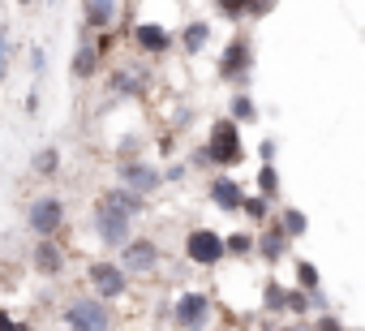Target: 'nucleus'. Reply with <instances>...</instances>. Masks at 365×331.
<instances>
[{"label":"nucleus","mask_w":365,"mask_h":331,"mask_svg":"<svg viewBox=\"0 0 365 331\" xmlns=\"http://www.w3.org/2000/svg\"><path fill=\"white\" fill-rule=\"evenodd\" d=\"M211 203H215L220 211H241L245 190H241L232 177H215V181H211Z\"/></svg>","instance_id":"obj_16"},{"label":"nucleus","mask_w":365,"mask_h":331,"mask_svg":"<svg viewBox=\"0 0 365 331\" xmlns=\"http://www.w3.org/2000/svg\"><path fill=\"white\" fill-rule=\"evenodd\" d=\"M271 5H275V0H245V14H250V18H262Z\"/></svg>","instance_id":"obj_33"},{"label":"nucleus","mask_w":365,"mask_h":331,"mask_svg":"<svg viewBox=\"0 0 365 331\" xmlns=\"http://www.w3.org/2000/svg\"><path fill=\"white\" fill-rule=\"evenodd\" d=\"M207 163H220V168H237V163L245 159V142H241V125L237 121H215L211 133H207Z\"/></svg>","instance_id":"obj_2"},{"label":"nucleus","mask_w":365,"mask_h":331,"mask_svg":"<svg viewBox=\"0 0 365 331\" xmlns=\"http://www.w3.org/2000/svg\"><path fill=\"white\" fill-rule=\"evenodd\" d=\"M86 284H91V292H95L99 301H120V297L129 292V275H125L120 263H112V258H95V263L86 267Z\"/></svg>","instance_id":"obj_4"},{"label":"nucleus","mask_w":365,"mask_h":331,"mask_svg":"<svg viewBox=\"0 0 365 331\" xmlns=\"http://www.w3.org/2000/svg\"><path fill=\"white\" fill-rule=\"evenodd\" d=\"M65 198H56V194H39L31 207H26V228L35 233V237H56L61 228H65Z\"/></svg>","instance_id":"obj_5"},{"label":"nucleus","mask_w":365,"mask_h":331,"mask_svg":"<svg viewBox=\"0 0 365 331\" xmlns=\"http://www.w3.org/2000/svg\"><path fill=\"white\" fill-rule=\"evenodd\" d=\"M95 203H103V207H112V211H120V215H142V207H146V198H138L133 190H125V185H112V190H103Z\"/></svg>","instance_id":"obj_15"},{"label":"nucleus","mask_w":365,"mask_h":331,"mask_svg":"<svg viewBox=\"0 0 365 331\" xmlns=\"http://www.w3.org/2000/svg\"><path fill=\"white\" fill-rule=\"evenodd\" d=\"M31 267L43 275V280H56L69 263H65V250H61V241L56 237H39L35 241V250H31Z\"/></svg>","instance_id":"obj_10"},{"label":"nucleus","mask_w":365,"mask_h":331,"mask_svg":"<svg viewBox=\"0 0 365 331\" xmlns=\"http://www.w3.org/2000/svg\"><path fill=\"white\" fill-rule=\"evenodd\" d=\"M116 177H120V185L133 190L138 198H146V194H155V190L163 185V173L155 168V163H146V159H120V163H116Z\"/></svg>","instance_id":"obj_7"},{"label":"nucleus","mask_w":365,"mask_h":331,"mask_svg":"<svg viewBox=\"0 0 365 331\" xmlns=\"http://www.w3.org/2000/svg\"><path fill=\"white\" fill-rule=\"evenodd\" d=\"M262 292H267V297H262V305L279 314V310H284V301H288V288H279V284H267Z\"/></svg>","instance_id":"obj_25"},{"label":"nucleus","mask_w":365,"mask_h":331,"mask_svg":"<svg viewBox=\"0 0 365 331\" xmlns=\"http://www.w3.org/2000/svg\"><path fill=\"white\" fill-rule=\"evenodd\" d=\"M95 69H99V48H95V44H82V48L73 52V65H69V73L82 82V78H91Z\"/></svg>","instance_id":"obj_18"},{"label":"nucleus","mask_w":365,"mask_h":331,"mask_svg":"<svg viewBox=\"0 0 365 331\" xmlns=\"http://www.w3.org/2000/svg\"><path fill=\"white\" fill-rule=\"evenodd\" d=\"M279 228H284L288 237H305V228H309V224H305V215H301L297 207H288V211L279 215Z\"/></svg>","instance_id":"obj_22"},{"label":"nucleus","mask_w":365,"mask_h":331,"mask_svg":"<svg viewBox=\"0 0 365 331\" xmlns=\"http://www.w3.org/2000/svg\"><path fill=\"white\" fill-rule=\"evenodd\" d=\"M297 280H301L305 292H314V288H318V267H314V263H297Z\"/></svg>","instance_id":"obj_27"},{"label":"nucleus","mask_w":365,"mask_h":331,"mask_svg":"<svg viewBox=\"0 0 365 331\" xmlns=\"http://www.w3.org/2000/svg\"><path fill=\"white\" fill-rule=\"evenodd\" d=\"M0 331H31V322L18 318L14 310H0Z\"/></svg>","instance_id":"obj_28"},{"label":"nucleus","mask_w":365,"mask_h":331,"mask_svg":"<svg viewBox=\"0 0 365 331\" xmlns=\"http://www.w3.org/2000/svg\"><path fill=\"white\" fill-rule=\"evenodd\" d=\"M31 69H35V73H43V69H48V56H43V48H31Z\"/></svg>","instance_id":"obj_34"},{"label":"nucleus","mask_w":365,"mask_h":331,"mask_svg":"<svg viewBox=\"0 0 365 331\" xmlns=\"http://www.w3.org/2000/svg\"><path fill=\"white\" fill-rule=\"evenodd\" d=\"M228 121H258V108L250 95H232V116Z\"/></svg>","instance_id":"obj_23"},{"label":"nucleus","mask_w":365,"mask_h":331,"mask_svg":"<svg viewBox=\"0 0 365 331\" xmlns=\"http://www.w3.org/2000/svg\"><path fill=\"white\" fill-rule=\"evenodd\" d=\"M9 61H14V44H9V31L0 26V82H5V73H9Z\"/></svg>","instance_id":"obj_26"},{"label":"nucleus","mask_w":365,"mask_h":331,"mask_svg":"<svg viewBox=\"0 0 365 331\" xmlns=\"http://www.w3.org/2000/svg\"><path fill=\"white\" fill-rule=\"evenodd\" d=\"M224 254H232V258L254 254V237H250V233H232V237H224Z\"/></svg>","instance_id":"obj_20"},{"label":"nucleus","mask_w":365,"mask_h":331,"mask_svg":"<svg viewBox=\"0 0 365 331\" xmlns=\"http://www.w3.org/2000/svg\"><path fill=\"white\" fill-rule=\"evenodd\" d=\"M211 314H215V305H211V292H202V288H185V292L172 301L176 331H207L211 327Z\"/></svg>","instance_id":"obj_3"},{"label":"nucleus","mask_w":365,"mask_h":331,"mask_svg":"<svg viewBox=\"0 0 365 331\" xmlns=\"http://www.w3.org/2000/svg\"><path fill=\"white\" fill-rule=\"evenodd\" d=\"M284 310H292V314H305V310H309V297H305V288H292V292H288V301H284Z\"/></svg>","instance_id":"obj_30"},{"label":"nucleus","mask_w":365,"mask_h":331,"mask_svg":"<svg viewBox=\"0 0 365 331\" xmlns=\"http://www.w3.org/2000/svg\"><path fill=\"white\" fill-rule=\"evenodd\" d=\"M220 5V14H228V18H241L245 14V0H215Z\"/></svg>","instance_id":"obj_32"},{"label":"nucleus","mask_w":365,"mask_h":331,"mask_svg":"<svg viewBox=\"0 0 365 331\" xmlns=\"http://www.w3.org/2000/svg\"><path fill=\"white\" fill-rule=\"evenodd\" d=\"M18 5H31V0H18Z\"/></svg>","instance_id":"obj_36"},{"label":"nucleus","mask_w":365,"mask_h":331,"mask_svg":"<svg viewBox=\"0 0 365 331\" xmlns=\"http://www.w3.org/2000/svg\"><path fill=\"white\" fill-rule=\"evenodd\" d=\"M348 331H356V327H348Z\"/></svg>","instance_id":"obj_37"},{"label":"nucleus","mask_w":365,"mask_h":331,"mask_svg":"<svg viewBox=\"0 0 365 331\" xmlns=\"http://www.w3.org/2000/svg\"><path fill=\"white\" fill-rule=\"evenodd\" d=\"M185 258L194 267H220L228 254H224V237L215 228H190L185 233Z\"/></svg>","instance_id":"obj_6"},{"label":"nucleus","mask_w":365,"mask_h":331,"mask_svg":"<svg viewBox=\"0 0 365 331\" xmlns=\"http://www.w3.org/2000/svg\"><path fill=\"white\" fill-rule=\"evenodd\" d=\"M262 331H271V327H262Z\"/></svg>","instance_id":"obj_38"},{"label":"nucleus","mask_w":365,"mask_h":331,"mask_svg":"<svg viewBox=\"0 0 365 331\" xmlns=\"http://www.w3.org/2000/svg\"><path fill=\"white\" fill-rule=\"evenodd\" d=\"M309 327H314V331H348L335 314H322V318H318V322H309Z\"/></svg>","instance_id":"obj_31"},{"label":"nucleus","mask_w":365,"mask_h":331,"mask_svg":"<svg viewBox=\"0 0 365 331\" xmlns=\"http://www.w3.org/2000/svg\"><path fill=\"white\" fill-rule=\"evenodd\" d=\"M288 233L279 228V224H267L258 237H254V250H258V258H267V263H279L284 254H288Z\"/></svg>","instance_id":"obj_13"},{"label":"nucleus","mask_w":365,"mask_h":331,"mask_svg":"<svg viewBox=\"0 0 365 331\" xmlns=\"http://www.w3.org/2000/svg\"><path fill=\"white\" fill-rule=\"evenodd\" d=\"M207 39H211V26L198 18V22H190V26H185V35H180V48H185L190 56H198V52L207 48Z\"/></svg>","instance_id":"obj_19"},{"label":"nucleus","mask_w":365,"mask_h":331,"mask_svg":"<svg viewBox=\"0 0 365 331\" xmlns=\"http://www.w3.org/2000/svg\"><path fill=\"white\" fill-rule=\"evenodd\" d=\"M250 65H254L250 39H232V44H228V52L220 56V78H224V82H245Z\"/></svg>","instance_id":"obj_11"},{"label":"nucleus","mask_w":365,"mask_h":331,"mask_svg":"<svg viewBox=\"0 0 365 331\" xmlns=\"http://www.w3.org/2000/svg\"><path fill=\"white\" fill-rule=\"evenodd\" d=\"M95 237H99L108 250H120V245L133 237V220L120 215V211H112V207H103V203H95Z\"/></svg>","instance_id":"obj_8"},{"label":"nucleus","mask_w":365,"mask_h":331,"mask_svg":"<svg viewBox=\"0 0 365 331\" xmlns=\"http://www.w3.org/2000/svg\"><path fill=\"white\" fill-rule=\"evenodd\" d=\"M31 173H35V177H43V181H48V177H56V173H61V151H56V146H39V151H35V159H31Z\"/></svg>","instance_id":"obj_17"},{"label":"nucleus","mask_w":365,"mask_h":331,"mask_svg":"<svg viewBox=\"0 0 365 331\" xmlns=\"http://www.w3.org/2000/svg\"><path fill=\"white\" fill-rule=\"evenodd\" d=\"M112 91H116V95H138L142 86H138V78H133L129 69H116V73H112Z\"/></svg>","instance_id":"obj_24"},{"label":"nucleus","mask_w":365,"mask_h":331,"mask_svg":"<svg viewBox=\"0 0 365 331\" xmlns=\"http://www.w3.org/2000/svg\"><path fill=\"white\" fill-rule=\"evenodd\" d=\"M120 18V0H82V22L91 31H108Z\"/></svg>","instance_id":"obj_14"},{"label":"nucleus","mask_w":365,"mask_h":331,"mask_svg":"<svg viewBox=\"0 0 365 331\" xmlns=\"http://www.w3.org/2000/svg\"><path fill=\"white\" fill-rule=\"evenodd\" d=\"M241 211H245L250 220H258V224H262V220H267V198H245V203H241Z\"/></svg>","instance_id":"obj_29"},{"label":"nucleus","mask_w":365,"mask_h":331,"mask_svg":"<svg viewBox=\"0 0 365 331\" xmlns=\"http://www.w3.org/2000/svg\"><path fill=\"white\" fill-rule=\"evenodd\" d=\"M159 267V245L150 237H129L120 245V271L125 275H150Z\"/></svg>","instance_id":"obj_9"},{"label":"nucleus","mask_w":365,"mask_h":331,"mask_svg":"<svg viewBox=\"0 0 365 331\" xmlns=\"http://www.w3.org/2000/svg\"><path fill=\"white\" fill-rule=\"evenodd\" d=\"M271 159H275V142L267 138V142H262V163H271Z\"/></svg>","instance_id":"obj_35"},{"label":"nucleus","mask_w":365,"mask_h":331,"mask_svg":"<svg viewBox=\"0 0 365 331\" xmlns=\"http://www.w3.org/2000/svg\"><path fill=\"white\" fill-rule=\"evenodd\" d=\"M61 327L65 331H116V318H112V305L108 301H99L95 292H78V297L65 301Z\"/></svg>","instance_id":"obj_1"},{"label":"nucleus","mask_w":365,"mask_h":331,"mask_svg":"<svg viewBox=\"0 0 365 331\" xmlns=\"http://www.w3.org/2000/svg\"><path fill=\"white\" fill-rule=\"evenodd\" d=\"M133 44H138V52L159 56V52H168V48H172V35H168L159 22H138V26H133Z\"/></svg>","instance_id":"obj_12"},{"label":"nucleus","mask_w":365,"mask_h":331,"mask_svg":"<svg viewBox=\"0 0 365 331\" xmlns=\"http://www.w3.org/2000/svg\"><path fill=\"white\" fill-rule=\"evenodd\" d=\"M258 194H262V198H275V194H279V173H275V163H262V173H258Z\"/></svg>","instance_id":"obj_21"}]
</instances>
